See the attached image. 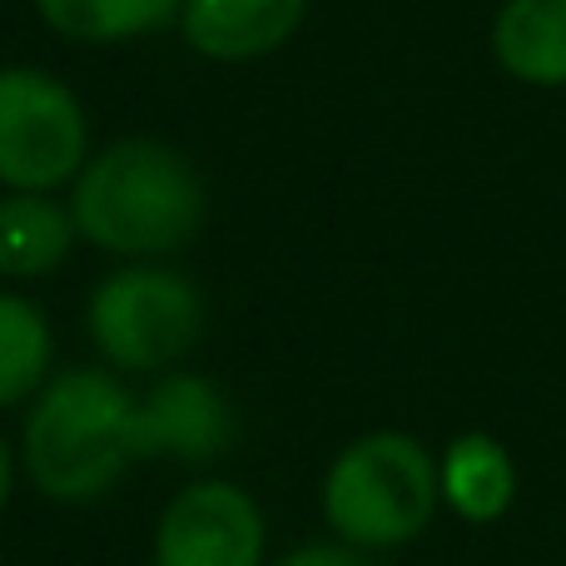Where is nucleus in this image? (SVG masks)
Returning <instances> with one entry per match:
<instances>
[{"mask_svg":"<svg viewBox=\"0 0 566 566\" xmlns=\"http://www.w3.org/2000/svg\"><path fill=\"white\" fill-rule=\"evenodd\" d=\"M65 205L90 249L145 264L195 244L209 219V189L185 149L129 135L85 159Z\"/></svg>","mask_w":566,"mask_h":566,"instance_id":"f257e3e1","label":"nucleus"},{"mask_svg":"<svg viewBox=\"0 0 566 566\" xmlns=\"http://www.w3.org/2000/svg\"><path fill=\"white\" fill-rule=\"evenodd\" d=\"M135 392L115 368L50 373L20 428V468L50 502H95L135 468Z\"/></svg>","mask_w":566,"mask_h":566,"instance_id":"f03ea898","label":"nucleus"},{"mask_svg":"<svg viewBox=\"0 0 566 566\" xmlns=\"http://www.w3.org/2000/svg\"><path fill=\"white\" fill-rule=\"evenodd\" d=\"M438 462L412 432H363L323 472L318 507L343 547L388 552L422 537L438 512Z\"/></svg>","mask_w":566,"mask_h":566,"instance_id":"7ed1b4c3","label":"nucleus"},{"mask_svg":"<svg viewBox=\"0 0 566 566\" xmlns=\"http://www.w3.org/2000/svg\"><path fill=\"white\" fill-rule=\"evenodd\" d=\"M95 353L119 373H169L205 338V293L165 259L119 264L85 303Z\"/></svg>","mask_w":566,"mask_h":566,"instance_id":"20e7f679","label":"nucleus"},{"mask_svg":"<svg viewBox=\"0 0 566 566\" xmlns=\"http://www.w3.org/2000/svg\"><path fill=\"white\" fill-rule=\"evenodd\" d=\"M90 159V115L80 95L40 65H0V189L55 195Z\"/></svg>","mask_w":566,"mask_h":566,"instance_id":"39448f33","label":"nucleus"},{"mask_svg":"<svg viewBox=\"0 0 566 566\" xmlns=\"http://www.w3.org/2000/svg\"><path fill=\"white\" fill-rule=\"evenodd\" d=\"M264 507L224 478L179 488L155 522V566H264Z\"/></svg>","mask_w":566,"mask_h":566,"instance_id":"423d86ee","label":"nucleus"},{"mask_svg":"<svg viewBox=\"0 0 566 566\" xmlns=\"http://www.w3.org/2000/svg\"><path fill=\"white\" fill-rule=\"evenodd\" d=\"M234 402L209 373L169 368L155 378L149 392H135V418H129V442L135 458L149 462H185V468H209L234 448Z\"/></svg>","mask_w":566,"mask_h":566,"instance_id":"0eeeda50","label":"nucleus"},{"mask_svg":"<svg viewBox=\"0 0 566 566\" xmlns=\"http://www.w3.org/2000/svg\"><path fill=\"white\" fill-rule=\"evenodd\" d=\"M308 20V0H185L179 35L214 65H249L279 55Z\"/></svg>","mask_w":566,"mask_h":566,"instance_id":"6e6552de","label":"nucleus"},{"mask_svg":"<svg viewBox=\"0 0 566 566\" xmlns=\"http://www.w3.org/2000/svg\"><path fill=\"white\" fill-rule=\"evenodd\" d=\"M80 229L55 195H0V279L35 283L70 259Z\"/></svg>","mask_w":566,"mask_h":566,"instance_id":"1a4fd4ad","label":"nucleus"},{"mask_svg":"<svg viewBox=\"0 0 566 566\" xmlns=\"http://www.w3.org/2000/svg\"><path fill=\"white\" fill-rule=\"evenodd\" d=\"M438 492L462 522H502L517 497V462L492 432H462L438 462Z\"/></svg>","mask_w":566,"mask_h":566,"instance_id":"9d476101","label":"nucleus"},{"mask_svg":"<svg viewBox=\"0 0 566 566\" xmlns=\"http://www.w3.org/2000/svg\"><path fill=\"white\" fill-rule=\"evenodd\" d=\"M492 55L522 85L566 90V0H502Z\"/></svg>","mask_w":566,"mask_h":566,"instance_id":"9b49d317","label":"nucleus"},{"mask_svg":"<svg viewBox=\"0 0 566 566\" xmlns=\"http://www.w3.org/2000/svg\"><path fill=\"white\" fill-rule=\"evenodd\" d=\"M55 363V328L45 308L15 289H0V412L30 402Z\"/></svg>","mask_w":566,"mask_h":566,"instance_id":"f8f14e48","label":"nucleus"},{"mask_svg":"<svg viewBox=\"0 0 566 566\" xmlns=\"http://www.w3.org/2000/svg\"><path fill=\"white\" fill-rule=\"evenodd\" d=\"M185 0H35L40 20L75 45H129L175 25Z\"/></svg>","mask_w":566,"mask_h":566,"instance_id":"ddd939ff","label":"nucleus"},{"mask_svg":"<svg viewBox=\"0 0 566 566\" xmlns=\"http://www.w3.org/2000/svg\"><path fill=\"white\" fill-rule=\"evenodd\" d=\"M274 566H373L358 547H343V542H308V547L283 552Z\"/></svg>","mask_w":566,"mask_h":566,"instance_id":"4468645a","label":"nucleus"},{"mask_svg":"<svg viewBox=\"0 0 566 566\" xmlns=\"http://www.w3.org/2000/svg\"><path fill=\"white\" fill-rule=\"evenodd\" d=\"M10 492H15V452H10V442L0 438V512H6Z\"/></svg>","mask_w":566,"mask_h":566,"instance_id":"2eb2a0df","label":"nucleus"}]
</instances>
